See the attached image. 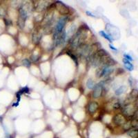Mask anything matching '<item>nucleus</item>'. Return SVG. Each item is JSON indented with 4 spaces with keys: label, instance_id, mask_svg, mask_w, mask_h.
<instances>
[{
    "label": "nucleus",
    "instance_id": "obj_1",
    "mask_svg": "<svg viewBox=\"0 0 138 138\" xmlns=\"http://www.w3.org/2000/svg\"><path fill=\"white\" fill-rule=\"evenodd\" d=\"M86 38V33L83 30L79 29L76 34L72 36L70 40V44L72 48H78L82 44V42Z\"/></svg>",
    "mask_w": 138,
    "mask_h": 138
},
{
    "label": "nucleus",
    "instance_id": "obj_2",
    "mask_svg": "<svg viewBox=\"0 0 138 138\" xmlns=\"http://www.w3.org/2000/svg\"><path fill=\"white\" fill-rule=\"evenodd\" d=\"M67 19H68L67 17H61L59 19L58 22L57 23L56 26H55L54 35H60L64 31V26H65V24L67 22Z\"/></svg>",
    "mask_w": 138,
    "mask_h": 138
},
{
    "label": "nucleus",
    "instance_id": "obj_3",
    "mask_svg": "<svg viewBox=\"0 0 138 138\" xmlns=\"http://www.w3.org/2000/svg\"><path fill=\"white\" fill-rule=\"evenodd\" d=\"M92 52V48L88 45H81L78 47V53L81 57L84 58L90 57V54Z\"/></svg>",
    "mask_w": 138,
    "mask_h": 138
},
{
    "label": "nucleus",
    "instance_id": "obj_4",
    "mask_svg": "<svg viewBox=\"0 0 138 138\" xmlns=\"http://www.w3.org/2000/svg\"><path fill=\"white\" fill-rule=\"evenodd\" d=\"M113 71V68L112 66L104 65L102 68L97 71V77H101L103 76H106L111 74Z\"/></svg>",
    "mask_w": 138,
    "mask_h": 138
},
{
    "label": "nucleus",
    "instance_id": "obj_5",
    "mask_svg": "<svg viewBox=\"0 0 138 138\" xmlns=\"http://www.w3.org/2000/svg\"><path fill=\"white\" fill-rule=\"evenodd\" d=\"M27 18V12L22 7L20 9V19H19V25L21 28H24L25 21Z\"/></svg>",
    "mask_w": 138,
    "mask_h": 138
},
{
    "label": "nucleus",
    "instance_id": "obj_6",
    "mask_svg": "<svg viewBox=\"0 0 138 138\" xmlns=\"http://www.w3.org/2000/svg\"><path fill=\"white\" fill-rule=\"evenodd\" d=\"M113 25L111 24H107L106 26V29H107L108 32L109 33V36L112 38V35H113V33H114V36H115V39H118L119 37V29L117 28V27L114 26V30H113Z\"/></svg>",
    "mask_w": 138,
    "mask_h": 138
},
{
    "label": "nucleus",
    "instance_id": "obj_7",
    "mask_svg": "<svg viewBox=\"0 0 138 138\" xmlns=\"http://www.w3.org/2000/svg\"><path fill=\"white\" fill-rule=\"evenodd\" d=\"M102 88H103V82L97 84L96 86H94V91L93 93V96L95 98H97L102 95Z\"/></svg>",
    "mask_w": 138,
    "mask_h": 138
},
{
    "label": "nucleus",
    "instance_id": "obj_8",
    "mask_svg": "<svg viewBox=\"0 0 138 138\" xmlns=\"http://www.w3.org/2000/svg\"><path fill=\"white\" fill-rule=\"evenodd\" d=\"M124 113L125 115H126L128 117L133 116V113H134V110H133V106L131 105H128L126 106V107L124 108Z\"/></svg>",
    "mask_w": 138,
    "mask_h": 138
},
{
    "label": "nucleus",
    "instance_id": "obj_9",
    "mask_svg": "<svg viewBox=\"0 0 138 138\" xmlns=\"http://www.w3.org/2000/svg\"><path fill=\"white\" fill-rule=\"evenodd\" d=\"M97 108H98V104L95 102H92L88 105V111H89L90 113H93L96 111Z\"/></svg>",
    "mask_w": 138,
    "mask_h": 138
},
{
    "label": "nucleus",
    "instance_id": "obj_10",
    "mask_svg": "<svg viewBox=\"0 0 138 138\" xmlns=\"http://www.w3.org/2000/svg\"><path fill=\"white\" fill-rule=\"evenodd\" d=\"M124 117L120 115H117L116 116L114 117V122L116 124H122L124 123Z\"/></svg>",
    "mask_w": 138,
    "mask_h": 138
},
{
    "label": "nucleus",
    "instance_id": "obj_11",
    "mask_svg": "<svg viewBox=\"0 0 138 138\" xmlns=\"http://www.w3.org/2000/svg\"><path fill=\"white\" fill-rule=\"evenodd\" d=\"M127 89L128 88L126 86H120V87L115 90V94L117 95H119L123 94V93H124L127 90Z\"/></svg>",
    "mask_w": 138,
    "mask_h": 138
},
{
    "label": "nucleus",
    "instance_id": "obj_12",
    "mask_svg": "<svg viewBox=\"0 0 138 138\" xmlns=\"http://www.w3.org/2000/svg\"><path fill=\"white\" fill-rule=\"evenodd\" d=\"M123 61H124V63L125 68H127L128 70H130V71H132V70H133L134 69L133 65L131 64V62H130L128 60H127V59H126L124 58V59H123Z\"/></svg>",
    "mask_w": 138,
    "mask_h": 138
},
{
    "label": "nucleus",
    "instance_id": "obj_13",
    "mask_svg": "<svg viewBox=\"0 0 138 138\" xmlns=\"http://www.w3.org/2000/svg\"><path fill=\"white\" fill-rule=\"evenodd\" d=\"M99 34H100V35H101L102 37H104L105 39H106V40H108V41H110V42H113V40L112 39L111 37H110L109 35H108V34H106V33L104 32V31H100V32H99Z\"/></svg>",
    "mask_w": 138,
    "mask_h": 138
},
{
    "label": "nucleus",
    "instance_id": "obj_14",
    "mask_svg": "<svg viewBox=\"0 0 138 138\" xmlns=\"http://www.w3.org/2000/svg\"><path fill=\"white\" fill-rule=\"evenodd\" d=\"M86 86H87V88L88 89H93L95 86L94 82L91 79H88L87 82H86Z\"/></svg>",
    "mask_w": 138,
    "mask_h": 138
},
{
    "label": "nucleus",
    "instance_id": "obj_15",
    "mask_svg": "<svg viewBox=\"0 0 138 138\" xmlns=\"http://www.w3.org/2000/svg\"><path fill=\"white\" fill-rule=\"evenodd\" d=\"M128 134H129L130 136H131L133 137H136L137 135V131L136 129L131 130V131L128 132Z\"/></svg>",
    "mask_w": 138,
    "mask_h": 138
},
{
    "label": "nucleus",
    "instance_id": "obj_16",
    "mask_svg": "<svg viewBox=\"0 0 138 138\" xmlns=\"http://www.w3.org/2000/svg\"><path fill=\"white\" fill-rule=\"evenodd\" d=\"M22 63H23V65H24L26 67H29L31 66V61L30 60H29L28 59H25L22 61Z\"/></svg>",
    "mask_w": 138,
    "mask_h": 138
},
{
    "label": "nucleus",
    "instance_id": "obj_17",
    "mask_svg": "<svg viewBox=\"0 0 138 138\" xmlns=\"http://www.w3.org/2000/svg\"><path fill=\"white\" fill-rule=\"evenodd\" d=\"M29 89L28 87L23 88L22 90L20 91V93L21 94H22V93H29Z\"/></svg>",
    "mask_w": 138,
    "mask_h": 138
},
{
    "label": "nucleus",
    "instance_id": "obj_18",
    "mask_svg": "<svg viewBox=\"0 0 138 138\" xmlns=\"http://www.w3.org/2000/svg\"><path fill=\"white\" fill-rule=\"evenodd\" d=\"M124 57H125V59H127V60H128V61H132V60H133V59L132 58L130 55H126V54H125L124 55Z\"/></svg>",
    "mask_w": 138,
    "mask_h": 138
},
{
    "label": "nucleus",
    "instance_id": "obj_19",
    "mask_svg": "<svg viewBox=\"0 0 138 138\" xmlns=\"http://www.w3.org/2000/svg\"><path fill=\"white\" fill-rule=\"evenodd\" d=\"M68 54L69 55H70V57H72V59H73V60H74V61H75V63L77 64V57H75V56L74 55H72V54H70V53H68Z\"/></svg>",
    "mask_w": 138,
    "mask_h": 138
},
{
    "label": "nucleus",
    "instance_id": "obj_20",
    "mask_svg": "<svg viewBox=\"0 0 138 138\" xmlns=\"http://www.w3.org/2000/svg\"><path fill=\"white\" fill-rule=\"evenodd\" d=\"M120 108V104H119V103H116L114 105L115 109H118V108Z\"/></svg>",
    "mask_w": 138,
    "mask_h": 138
},
{
    "label": "nucleus",
    "instance_id": "obj_21",
    "mask_svg": "<svg viewBox=\"0 0 138 138\" xmlns=\"http://www.w3.org/2000/svg\"><path fill=\"white\" fill-rule=\"evenodd\" d=\"M109 47L111 48L112 50H113V51H117V49L116 48H115L114 46H113V45H111V44H109Z\"/></svg>",
    "mask_w": 138,
    "mask_h": 138
},
{
    "label": "nucleus",
    "instance_id": "obj_22",
    "mask_svg": "<svg viewBox=\"0 0 138 138\" xmlns=\"http://www.w3.org/2000/svg\"><path fill=\"white\" fill-rule=\"evenodd\" d=\"M86 14H87L88 15L91 16V17H95V15H92V13H91L90 12H88V11H87V12H86Z\"/></svg>",
    "mask_w": 138,
    "mask_h": 138
},
{
    "label": "nucleus",
    "instance_id": "obj_23",
    "mask_svg": "<svg viewBox=\"0 0 138 138\" xmlns=\"http://www.w3.org/2000/svg\"><path fill=\"white\" fill-rule=\"evenodd\" d=\"M36 57H35V56H34V55H33V56H32V59H33V61H37V59H36Z\"/></svg>",
    "mask_w": 138,
    "mask_h": 138
}]
</instances>
